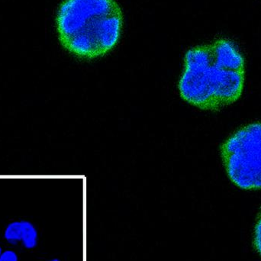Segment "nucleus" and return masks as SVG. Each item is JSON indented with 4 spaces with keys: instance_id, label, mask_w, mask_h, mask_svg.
Listing matches in <instances>:
<instances>
[{
    "instance_id": "obj_1",
    "label": "nucleus",
    "mask_w": 261,
    "mask_h": 261,
    "mask_svg": "<svg viewBox=\"0 0 261 261\" xmlns=\"http://www.w3.org/2000/svg\"><path fill=\"white\" fill-rule=\"evenodd\" d=\"M245 61L232 41L220 39L190 49L178 83L181 98L203 110H218L242 96Z\"/></svg>"
},
{
    "instance_id": "obj_2",
    "label": "nucleus",
    "mask_w": 261,
    "mask_h": 261,
    "mask_svg": "<svg viewBox=\"0 0 261 261\" xmlns=\"http://www.w3.org/2000/svg\"><path fill=\"white\" fill-rule=\"evenodd\" d=\"M61 44L83 58L103 56L117 44L122 15L115 0H66L57 18Z\"/></svg>"
},
{
    "instance_id": "obj_3",
    "label": "nucleus",
    "mask_w": 261,
    "mask_h": 261,
    "mask_svg": "<svg viewBox=\"0 0 261 261\" xmlns=\"http://www.w3.org/2000/svg\"><path fill=\"white\" fill-rule=\"evenodd\" d=\"M230 179L243 190L261 189V122L248 124L233 133L221 147Z\"/></svg>"
},
{
    "instance_id": "obj_4",
    "label": "nucleus",
    "mask_w": 261,
    "mask_h": 261,
    "mask_svg": "<svg viewBox=\"0 0 261 261\" xmlns=\"http://www.w3.org/2000/svg\"><path fill=\"white\" fill-rule=\"evenodd\" d=\"M3 239L9 246L21 247L26 251H33L39 244V231L31 221H11L3 229Z\"/></svg>"
},
{
    "instance_id": "obj_5",
    "label": "nucleus",
    "mask_w": 261,
    "mask_h": 261,
    "mask_svg": "<svg viewBox=\"0 0 261 261\" xmlns=\"http://www.w3.org/2000/svg\"><path fill=\"white\" fill-rule=\"evenodd\" d=\"M0 261H20L19 254L13 248H6L0 255Z\"/></svg>"
},
{
    "instance_id": "obj_6",
    "label": "nucleus",
    "mask_w": 261,
    "mask_h": 261,
    "mask_svg": "<svg viewBox=\"0 0 261 261\" xmlns=\"http://www.w3.org/2000/svg\"><path fill=\"white\" fill-rule=\"evenodd\" d=\"M254 245L255 249L261 256V213L254 230Z\"/></svg>"
},
{
    "instance_id": "obj_7",
    "label": "nucleus",
    "mask_w": 261,
    "mask_h": 261,
    "mask_svg": "<svg viewBox=\"0 0 261 261\" xmlns=\"http://www.w3.org/2000/svg\"><path fill=\"white\" fill-rule=\"evenodd\" d=\"M44 261H61V260L58 258H52V259H49V260H44Z\"/></svg>"
},
{
    "instance_id": "obj_8",
    "label": "nucleus",
    "mask_w": 261,
    "mask_h": 261,
    "mask_svg": "<svg viewBox=\"0 0 261 261\" xmlns=\"http://www.w3.org/2000/svg\"><path fill=\"white\" fill-rule=\"evenodd\" d=\"M3 250H4V248H3V247L2 246L1 244H0V255H1L2 252H3Z\"/></svg>"
}]
</instances>
